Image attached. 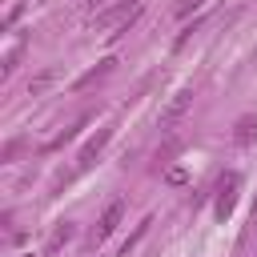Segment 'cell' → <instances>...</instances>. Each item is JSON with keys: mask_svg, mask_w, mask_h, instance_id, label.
Listing matches in <instances>:
<instances>
[{"mask_svg": "<svg viewBox=\"0 0 257 257\" xmlns=\"http://www.w3.org/2000/svg\"><path fill=\"white\" fill-rule=\"evenodd\" d=\"M20 52H24V40L8 48V56H4V76H12V68H16V60H20Z\"/></svg>", "mask_w": 257, "mask_h": 257, "instance_id": "cell-9", "label": "cell"}, {"mask_svg": "<svg viewBox=\"0 0 257 257\" xmlns=\"http://www.w3.org/2000/svg\"><path fill=\"white\" fill-rule=\"evenodd\" d=\"M84 4H88V8H104L108 0H84Z\"/></svg>", "mask_w": 257, "mask_h": 257, "instance_id": "cell-14", "label": "cell"}, {"mask_svg": "<svg viewBox=\"0 0 257 257\" xmlns=\"http://www.w3.org/2000/svg\"><path fill=\"white\" fill-rule=\"evenodd\" d=\"M120 217H124V201H112L104 213H100V221H96V233H92V241H104V237H112V229L120 225Z\"/></svg>", "mask_w": 257, "mask_h": 257, "instance_id": "cell-4", "label": "cell"}, {"mask_svg": "<svg viewBox=\"0 0 257 257\" xmlns=\"http://www.w3.org/2000/svg\"><path fill=\"white\" fill-rule=\"evenodd\" d=\"M193 108V88H181V92H173V100L165 104V112H161V124H177L185 112Z\"/></svg>", "mask_w": 257, "mask_h": 257, "instance_id": "cell-3", "label": "cell"}, {"mask_svg": "<svg viewBox=\"0 0 257 257\" xmlns=\"http://www.w3.org/2000/svg\"><path fill=\"white\" fill-rule=\"evenodd\" d=\"M72 233H76V225H68V221H64V225H56V229H52V237H48V253H56L64 241H72Z\"/></svg>", "mask_w": 257, "mask_h": 257, "instance_id": "cell-8", "label": "cell"}, {"mask_svg": "<svg viewBox=\"0 0 257 257\" xmlns=\"http://www.w3.org/2000/svg\"><path fill=\"white\" fill-rule=\"evenodd\" d=\"M108 137H112V128H100V133H96V137H92V141L80 149V157H76V169H80V173H84V169H88V165L100 157V149L108 145Z\"/></svg>", "mask_w": 257, "mask_h": 257, "instance_id": "cell-5", "label": "cell"}, {"mask_svg": "<svg viewBox=\"0 0 257 257\" xmlns=\"http://www.w3.org/2000/svg\"><path fill=\"white\" fill-rule=\"evenodd\" d=\"M52 76H56V72L48 68V72H40V76H36V80H32L28 88H32V92H40V88H48V84H52Z\"/></svg>", "mask_w": 257, "mask_h": 257, "instance_id": "cell-12", "label": "cell"}, {"mask_svg": "<svg viewBox=\"0 0 257 257\" xmlns=\"http://www.w3.org/2000/svg\"><path fill=\"white\" fill-rule=\"evenodd\" d=\"M137 16H141V0H116V4L96 8L92 28H96V32H116V28H128Z\"/></svg>", "mask_w": 257, "mask_h": 257, "instance_id": "cell-1", "label": "cell"}, {"mask_svg": "<svg viewBox=\"0 0 257 257\" xmlns=\"http://www.w3.org/2000/svg\"><path fill=\"white\" fill-rule=\"evenodd\" d=\"M237 193H241V173H237V169L221 173V177H217V205H213V217H217V221H229V217H233Z\"/></svg>", "mask_w": 257, "mask_h": 257, "instance_id": "cell-2", "label": "cell"}, {"mask_svg": "<svg viewBox=\"0 0 257 257\" xmlns=\"http://www.w3.org/2000/svg\"><path fill=\"white\" fill-rule=\"evenodd\" d=\"M149 225H153V221H141V225H137V233H133V237H128V241L120 245V257H128V253H133V245H137V241L145 237V229H149Z\"/></svg>", "mask_w": 257, "mask_h": 257, "instance_id": "cell-10", "label": "cell"}, {"mask_svg": "<svg viewBox=\"0 0 257 257\" xmlns=\"http://www.w3.org/2000/svg\"><path fill=\"white\" fill-rule=\"evenodd\" d=\"M112 64H116V60H112V56H108V60H100V64H96V68H88V72H84V76H76V84H72V88H76V92H80V88H92V84H96V80H104V76H108V72H112Z\"/></svg>", "mask_w": 257, "mask_h": 257, "instance_id": "cell-7", "label": "cell"}, {"mask_svg": "<svg viewBox=\"0 0 257 257\" xmlns=\"http://www.w3.org/2000/svg\"><path fill=\"white\" fill-rule=\"evenodd\" d=\"M20 149H24V141H8V145H4V153H0V161H12Z\"/></svg>", "mask_w": 257, "mask_h": 257, "instance_id": "cell-13", "label": "cell"}, {"mask_svg": "<svg viewBox=\"0 0 257 257\" xmlns=\"http://www.w3.org/2000/svg\"><path fill=\"white\" fill-rule=\"evenodd\" d=\"M257 141V112H241L233 120V145H253Z\"/></svg>", "mask_w": 257, "mask_h": 257, "instance_id": "cell-6", "label": "cell"}, {"mask_svg": "<svg viewBox=\"0 0 257 257\" xmlns=\"http://www.w3.org/2000/svg\"><path fill=\"white\" fill-rule=\"evenodd\" d=\"M205 4H209V0H181V4L173 8V12H177V16H189V12H197V8H205Z\"/></svg>", "mask_w": 257, "mask_h": 257, "instance_id": "cell-11", "label": "cell"}]
</instances>
